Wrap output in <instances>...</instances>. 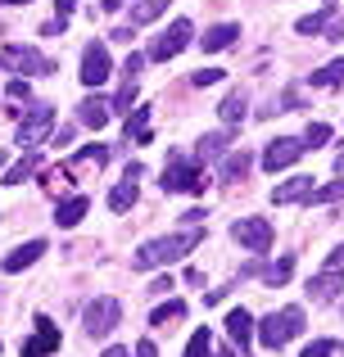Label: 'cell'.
I'll return each mask as SVG.
<instances>
[{"label":"cell","instance_id":"cell-1","mask_svg":"<svg viewBox=\"0 0 344 357\" xmlns=\"http://www.w3.org/2000/svg\"><path fill=\"white\" fill-rule=\"evenodd\" d=\"M200 240H204V231H200V227H186V231H172V236H159V240H150V244H141V249H136L132 267H141V271L168 267V262L186 258V253H190Z\"/></svg>","mask_w":344,"mask_h":357},{"label":"cell","instance_id":"cell-2","mask_svg":"<svg viewBox=\"0 0 344 357\" xmlns=\"http://www.w3.org/2000/svg\"><path fill=\"white\" fill-rule=\"evenodd\" d=\"M204 185H209V172L200 167V158L168 154V163H163V190L168 195H204Z\"/></svg>","mask_w":344,"mask_h":357},{"label":"cell","instance_id":"cell-3","mask_svg":"<svg viewBox=\"0 0 344 357\" xmlns=\"http://www.w3.org/2000/svg\"><path fill=\"white\" fill-rule=\"evenodd\" d=\"M304 331V307H281V312H267L263 321H258V344H263V349H285V344L294 340V335Z\"/></svg>","mask_w":344,"mask_h":357},{"label":"cell","instance_id":"cell-4","mask_svg":"<svg viewBox=\"0 0 344 357\" xmlns=\"http://www.w3.org/2000/svg\"><path fill=\"white\" fill-rule=\"evenodd\" d=\"M50 127H54V109H50V105H32L23 118H18L14 145H18V149H36L45 136H50Z\"/></svg>","mask_w":344,"mask_h":357},{"label":"cell","instance_id":"cell-5","mask_svg":"<svg viewBox=\"0 0 344 357\" xmlns=\"http://www.w3.org/2000/svg\"><path fill=\"white\" fill-rule=\"evenodd\" d=\"M118 321H123V303H118V298H96V303H87V312H82V326H87L91 340H105Z\"/></svg>","mask_w":344,"mask_h":357},{"label":"cell","instance_id":"cell-6","mask_svg":"<svg viewBox=\"0 0 344 357\" xmlns=\"http://www.w3.org/2000/svg\"><path fill=\"white\" fill-rule=\"evenodd\" d=\"M231 240L245 244L249 253H267V249H272V240H276V231H272V222H267V218H240L236 227H231Z\"/></svg>","mask_w":344,"mask_h":357},{"label":"cell","instance_id":"cell-7","mask_svg":"<svg viewBox=\"0 0 344 357\" xmlns=\"http://www.w3.org/2000/svg\"><path fill=\"white\" fill-rule=\"evenodd\" d=\"M190 36H195L190 18H177V23H172V27H168V32H163V36H154V45H150V59L168 63L172 54H181L186 45H190Z\"/></svg>","mask_w":344,"mask_h":357},{"label":"cell","instance_id":"cell-8","mask_svg":"<svg viewBox=\"0 0 344 357\" xmlns=\"http://www.w3.org/2000/svg\"><path fill=\"white\" fill-rule=\"evenodd\" d=\"M304 154H308V140H299V136H281V140H272V145L263 149V167H267V172H281V167L299 163Z\"/></svg>","mask_w":344,"mask_h":357},{"label":"cell","instance_id":"cell-9","mask_svg":"<svg viewBox=\"0 0 344 357\" xmlns=\"http://www.w3.org/2000/svg\"><path fill=\"white\" fill-rule=\"evenodd\" d=\"M0 68H14V73H54V59H45V54L32 50V45H5Z\"/></svg>","mask_w":344,"mask_h":357},{"label":"cell","instance_id":"cell-10","mask_svg":"<svg viewBox=\"0 0 344 357\" xmlns=\"http://www.w3.org/2000/svg\"><path fill=\"white\" fill-rule=\"evenodd\" d=\"M109 73H114V63H109L105 41H91L87 50H82V82L96 91V86H105V82H109Z\"/></svg>","mask_w":344,"mask_h":357},{"label":"cell","instance_id":"cell-11","mask_svg":"<svg viewBox=\"0 0 344 357\" xmlns=\"http://www.w3.org/2000/svg\"><path fill=\"white\" fill-rule=\"evenodd\" d=\"M340 289H344V267H327L322 276L308 280V298L313 303H336Z\"/></svg>","mask_w":344,"mask_h":357},{"label":"cell","instance_id":"cell-12","mask_svg":"<svg viewBox=\"0 0 344 357\" xmlns=\"http://www.w3.org/2000/svg\"><path fill=\"white\" fill-rule=\"evenodd\" d=\"M54 349H59V331H54V321H50V317H36V340H27L18 357H45Z\"/></svg>","mask_w":344,"mask_h":357},{"label":"cell","instance_id":"cell-13","mask_svg":"<svg viewBox=\"0 0 344 357\" xmlns=\"http://www.w3.org/2000/svg\"><path fill=\"white\" fill-rule=\"evenodd\" d=\"M313 190H317L313 176H290L285 185H276V190H272V204H308Z\"/></svg>","mask_w":344,"mask_h":357},{"label":"cell","instance_id":"cell-14","mask_svg":"<svg viewBox=\"0 0 344 357\" xmlns=\"http://www.w3.org/2000/svg\"><path fill=\"white\" fill-rule=\"evenodd\" d=\"M77 118L87 122V127H96V131H100L109 118H114V100H105V96H87V100L77 105Z\"/></svg>","mask_w":344,"mask_h":357},{"label":"cell","instance_id":"cell-15","mask_svg":"<svg viewBox=\"0 0 344 357\" xmlns=\"http://www.w3.org/2000/svg\"><path fill=\"white\" fill-rule=\"evenodd\" d=\"M231 154V131H209V136H200V145H195V158L200 163H213V158Z\"/></svg>","mask_w":344,"mask_h":357},{"label":"cell","instance_id":"cell-16","mask_svg":"<svg viewBox=\"0 0 344 357\" xmlns=\"http://www.w3.org/2000/svg\"><path fill=\"white\" fill-rule=\"evenodd\" d=\"M41 253H45V240H27V244H18V249L9 253V258L0 262V267H5V271H23V267H32V262L41 258Z\"/></svg>","mask_w":344,"mask_h":357},{"label":"cell","instance_id":"cell-17","mask_svg":"<svg viewBox=\"0 0 344 357\" xmlns=\"http://www.w3.org/2000/svg\"><path fill=\"white\" fill-rule=\"evenodd\" d=\"M227 335H231V344H236V349L245 353L249 335H254V317H249L245 307H236V312H227Z\"/></svg>","mask_w":344,"mask_h":357},{"label":"cell","instance_id":"cell-18","mask_svg":"<svg viewBox=\"0 0 344 357\" xmlns=\"http://www.w3.org/2000/svg\"><path fill=\"white\" fill-rule=\"evenodd\" d=\"M105 163H109V145H87L77 158H68V163H63V176L82 172V167H105Z\"/></svg>","mask_w":344,"mask_h":357},{"label":"cell","instance_id":"cell-19","mask_svg":"<svg viewBox=\"0 0 344 357\" xmlns=\"http://www.w3.org/2000/svg\"><path fill=\"white\" fill-rule=\"evenodd\" d=\"M218 114H222V122H227V127H240V122H245V114H249L245 91H231V96L218 105Z\"/></svg>","mask_w":344,"mask_h":357},{"label":"cell","instance_id":"cell-20","mask_svg":"<svg viewBox=\"0 0 344 357\" xmlns=\"http://www.w3.org/2000/svg\"><path fill=\"white\" fill-rule=\"evenodd\" d=\"M236 36H240V27H236V23H218V27H209V32L200 36V45H204V50H227Z\"/></svg>","mask_w":344,"mask_h":357},{"label":"cell","instance_id":"cell-21","mask_svg":"<svg viewBox=\"0 0 344 357\" xmlns=\"http://www.w3.org/2000/svg\"><path fill=\"white\" fill-rule=\"evenodd\" d=\"M82 218H87V195H73V199H63L59 208H54V222H59V227H77Z\"/></svg>","mask_w":344,"mask_h":357},{"label":"cell","instance_id":"cell-22","mask_svg":"<svg viewBox=\"0 0 344 357\" xmlns=\"http://www.w3.org/2000/svg\"><path fill=\"white\" fill-rule=\"evenodd\" d=\"M136 136V145H150V109H132V114H127V140Z\"/></svg>","mask_w":344,"mask_h":357},{"label":"cell","instance_id":"cell-23","mask_svg":"<svg viewBox=\"0 0 344 357\" xmlns=\"http://www.w3.org/2000/svg\"><path fill=\"white\" fill-rule=\"evenodd\" d=\"M132 204H136V181H132V176H123V181L109 190V208H114V213H127Z\"/></svg>","mask_w":344,"mask_h":357},{"label":"cell","instance_id":"cell-24","mask_svg":"<svg viewBox=\"0 0 344 357\" xmlns=\"http://www.w3.org/2000/svg\"><path fill=\"white\" fill-rule=\"evenodd\" d=\"M249 163H254V158H249L245 149H231L227 163H222V181H240V176L249 172Z\"/></svg>","mask_w":344,"mask_h":357},{"label":"cell","instance_id":"cell-25","mask_svg":"<svg viewBox=\"0 0 344 357\" xmlns=\"http://www.w3.org/2000/svg\"><path fill=\"white\" fill-rule=\"evenodd\" d=\"M32 172H36V149H27V154L18 158V163L9 167V172H5V185H23Z\"/></svg>","mask_w":344,"mask_h":357},{"label":"cell","instance_id":"cell-26","mask_svg":"<svg viewBox=\"0 0 344 357\" xmlns=\"http://www.w3.org/2000/svg\"><path fill=\"white\" fill-rule=\"evenodd\" d=\"M308 82H313V86H344V59L327 63V68H317V73H308Z\"/></svg>","mask_w":344,"mask_h":357},{"label":"cell","instance_id":"cell-27","mask_svg":"<svg viewBox=\"0 0 344 357\" xmlns=\"http://www.w3.org/2000/svg\"><path fill=\"white\" fill-rule=\"evenodd\" d=\"M168 9V0H141V5L132 9V27H141V23H154V18Z\"/></svg>","mask_w":344,"mask_h":357},{"label":"cell","instance_id":"cell-28","mask_svg":"<svg viewBox=\"0 0 344 357\" xmlns=\"http://www.w3.org/2000/svg\"><path fill=\"white\" fill-rule=\"evenodd\" d=\"M331 18H336V9H322V14H308V18H299V32L304 36H317V32H327V27H331Z\"/></svg>","mask_w":344,"mask_h":357},{"label":"cell","instance_id":"cell-29","mask_svg":"<svg viewBox=\"0 0 344 357\" xmlns=\"http://www.w3.org/2000/svg\"><path fill=\"white\" fill-rule=\"evenodd\" d=\"M181 317H186V303H181V298H172V303H159V307H154L150 326H168V321H181Z\"/></svg>","mask_w":344,"mask_h":357},{"label":"cell","instance_id":"cell-30","mask_svg":"<svg viewBox=\"0 0 344 357\" xmlns=\"http://www.w3.org/2000/svg\"><path fill=\"white\" fill-rule=\"evenodd\" d=\"M290 271H294V258L285 253L281 262H272V267H263V280H267V285H285V280H290Z\"/></svg>","mask_w":344,"mask_h":357},{"label":"cell","instance_id":"cell-31","mask_svg":"<svg viewBox=\"0 0 344 357\" xmlns=\"http://www.w3.org/2000/svg\"><path fill=\"white\" fill-rule=\"evenodd\" d=\"M209 353H213V335H209V326H204V331L190 335V344H186V357H209Z\"/></svg>","mask_w":344,"mask_h":357},{"label":"cell","instance_id":"cell-32","mask_svg":"<svg viewBox=\"0 0 344 357\" xmlns=\"http://www.w3.org/2000/svg\"><path fill=\"white\" fill-rule=\"evenodd\" d=\"M304 140H308V149H322L331 140V127L327 122H308V131H304Z\"/></svg>","mask_w":344,"mask_h":357},{"label":"cell","instance_id":"cell-33","mask_svg":"<svg viewBox=\"0 0 344 357\" xmlns=\"http://www.w3.org/2000/svg\"><path fill=\"white\" fill-rule=\"evenodd\" d=\"M336 199H344V181H331V185H322V190H313L308 204H336Z\"/></svg>","mask_w":344,"mask_h":357},{"label":"cell","instance_id":"cell-34","mask_svg":"<svg viewBox=\"0 0 344 357\" xmlns=\"http://www.w3.org/2000/svg\"><path fill=\"white\" fill-rule=\"evenodd\" d=\"M190 82L195 86H213V82H222V68H200V73H190Z\"/></svg>","mask_w":344,"mask_h":357},{"label":"cell","instance_id":"cell-35","mask_svg":"<svg viewBox=\"0 0 344 357\" xmlns=\"http://www.w3.org/2000/svg\"><path fill=\"white\" fill-rule=\"evenodd\" d=\"M331 353H336V344H331V340H313L308 349H304V357H331Z\"/></svg>","mask_w":344,"mask_h":357},{"label":"cell","instance_id":"cell-36","mask_svg":"<svg viewBox=\"0 0 344 357\" xmlns=\"http://www.w3.org/2000/svg\"><path fill=\"white\" fill-rule=\"evenodd\" d=\"M27 96H32V86H27V82H9V100H27Z\"/></svg>","mask_w":344,"mask_h":357},{"label":"cell","instance_id":"cell-37","mask_svg":"<svg viewBox=\"0 0 344 357\" xmlns=\"http://www.w3.org/2000/svg\"><path fill=\"white\" fill-rule=\"evenodd\" d=\"M136 357H159V349H154L150 340H141V344H136Z\"/></svg>","mask_w":344,"mask_h":357},{"label":"cell","instance_id":"cell-38","mask_svg":"<svg viewBox=\"0 0 344 357\" xmlns=\"http://www.w3.org/2000/svg\"><path fill=\"white\" fill-rule=\"evenodd\" d=\"M54 5H59V18H63V23H68V14H73V9H77V0H54Z\"/></svg>","mask_w":344,"mask_h":357},{"label":"cell","instance_id":"cell-39","mask_svg":"<svg viewBox=\"0 0 344 357\" xmlns=\"http://www.w3.org/2000/svg\"><path fill=\"white\" fill-rule=\"evenodd\" d=\"M105 357H127V349H105Z\"/></svg>","mask_w":344,"mask_h":357},{"label":"cell","instance_id":"cell-40","mask_svg":"<svg viewBox=\"0 0 344 357\" xmlns=\"http://www.w3.org/2000/svg\"><path fill=\"white\" fill-rule=\"evenodd\" d=\"M336 172H344V149H340V158H336Z\"/></svg>","mask_w":344,"mask_h":357},{"label":"cell","instance_id":"cell-41","mask_svg":"<svg viewBox=\"0 0 344 357\" xmlns=\"http://www.w3.org/2000/svg\"><path fill=\"white\" fill-rule=\"evenodd\" d=\"M9 5H27V0H9Z\"/></svg>","mask_w":344,"mask_h":357},{"label":"cell","instance_id":"cell-42","mask_svg":"<svg viewBox=\"0 0 344 357\" xmlns=\"http://www.w3.org/2000/svg\"><path fill=\"white\" fill-rule=\"evenodd\" d=\"M327 5H331V9H336V5H340V0H327Z\"/></svg>","mask_w":344,"mask_h":357}]
</instances>
